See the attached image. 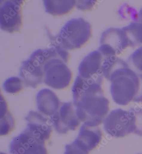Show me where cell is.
Segmentation results:
<instances>
[{
	"instance_id": "22",
	"label": "cell",
	"mask_w": 142,
	"mask_h": 154,
	"mask_svg": "<svg viewBox=\"0 0 142 154\" xmlns=\"http://www.w3.org/2000/svg\"><path fill=\"white\" fill-rule=\"evenodd\" d=\"M65 154H88L73 142L70 144H68L65 146Z\"/></svg>"
},
{
	"instance_id": "16",
	"label": "cell",
	"mask_w": 142,
	"mask_h": 154,
	"mask_svg": "<svg viewBox=\"0 0 142 154\" xmlns=\"http://www.w3.org/2000/svg\"><path fill=\"white\" fill-rule=\"evenodd\" d=\"M122 29L127 35L129 47L134 48L142 45V9L138 20L132 22Z\"/></svg>"
},
{
	"instance_id": "21",
	"label": "cell",
	"mask_w": 142,
	"mask_h": 154,
	"mask_svg": "<svg viewBox=\"0 0 142 154\" xmlns=\"http://www.w3.org/2000/svg\"><path fill=\"white\" fill-rule=\"evenodd\" d=\"M129 65H132L135 69L142 72V47L137 49L129 57Z\"/></svg>"
},
{
	"instance_id": "4",
	"label": "cell",
	"mask_w": 142,
	"mask_h": 154,
	"mask_svg": "<svg viewBox=\"0 0 142 154\" xmlns=\"http://www.w3.org/2000/svg\"><path fill=\"white\" fill-rule=\"evenodd\" d=\"M92 36L91 26L83 18L73 19L65 24L54 38L52 44L64 50L80 49Z\"/></svg>"
},
{
	"instance_id": "23",
	"label": "cell",
	"mask_w": 142,
	"mask_h": 154,
	"mask_svg": "<svg viewBox=\"0 0 142 154\" xmlns=\"http://www.w3.org/2000/svg\"><path fill=\"white\" fill-rule=\"evenodd\" d=\"M96 1H86V3L85 1H76V6L79 10L81 11H87L91 9Z\"/></svg>"
},
{
	"instance_id": "26",
	"label": "cell",
	"mask_w": 142,
	"mask_h": 154,
	"mask_svg": "<svg viewBox=\"0 0 142 154\" xmlns=\"http://www.w3.org/2000/svg\"></svg>"
},
{
	"instance_id": "10",
	"label": "cell",
	"mask_w": 142,
	"mask_h": 154,
	"mask_svg": "<svg viewBox=\"0 0 142 154\" xmlns=\"http://www.w3.org/2000/svg\"><path fill=\"white\" fill-rule=\"evenodd\" d=\"M103 59V56L98 50L90 53L79 65V76L86 80L102 84L103 75L102 67Z\"/></svg>"
},
{
	"instance_id": "14",
	"label": "cell",
	"mask_w": 142,
	"mask_h": 154,
	"mask_svg": "<svg viewBox=\"0 0 142 154\" xmlns=\"http://www.w3.org/2000/svg\"><path fill=\"white\" fill-rule=\"evenodd\" d=\"M36 103L41 113L51 117L59 110L60 106V101L57 95L48 88L42 89L38 92Z\"/></svg>"
},
{
	"instance_id": "20",
	"label": "cell",
	"mask_w": 142,
	"mask_h": 154,
	"mask_svg": "<svg viewBox=\"0 0 142 154\" xmlns=\"http://www.w3.org/2000/svg\"><path fill=\"white\" fill-rule=\"evenodd\" d=\"M133 119V133L142 137V109L139 107H133L129 111Z\"/></svg>"
},
{
	"instance_id": "2",
	"label": "cell",
	"mask_w": 142,
	"mask_h": 154,
	"mask_svg": "<svg viewBox=\"0 0 142 154\" xmlns=\"http://www.w3.org/2000/svg\"><path fill=\"white\" fill-rule=\"evenodd\" d=\"M30 58L42 67L44 82L46 85L58 90L69 86L72 74L67 65L69 58L67 50L52 45L48 49L36 50Z\"/></svg>"
},
{
	"instance_id": "9",
	"label": "cell",
	"mask_w": 142,
	"mask_h": 154,
	"mask_svg": "<svg viewBox=\"0 0 142 154\" xmlns=\"http://www.w3.org/2000/svg\"><path fill=\"white\" fill-rule=\"evenodd\" d=\"M45 143L36 138L25 129L13 139L10 146L11 154H48Z\"/></svg>"
},
{
	"instance_id": "15",
	"label": "cell",
	"mask_w": 142,
	"mask_h": 154,
	"mask_svg": "<svg viewBox=\"0 0 142 154\" xmlns=\"http://www.w3.org/2000/svg\"><path fill=\"white\" fill-rule=\"evenodd\" d=\"M45 12L54 16H62L69 13L76 6V1H43Z\"/></svg>"
},
{
	"instance_id": "17",
	"label": "cell",
	"mask_w": 142,
	"mask_h": 154,
	"mask_svg": "<svg viewBox=\"0 0 142 154\" xmlns=\"http://www.w3.org/2000/svg\"><path fill=\"white\" fill-rule=\"evenodd\" d=\"M127 66H129V64L117 56L113 55L104 57L102 67L103 75L109 80L115 72L120 68Z\"/></svg>"
},
{
	"instance_id": "11",
	"label": "cell",
	"mask_w": 142,
	"mask_h": 154,
	"mask_svg": "<svg viewBox=\"0 0 142 154\" xmlns=\"http://www.w3.org/2000/svg\"><path fill=\"white\" fill-rule=\"evenodd\" d=\"M25 120L28 123L26 129L36 138L44 143L49 139L52 131L51 119L37 112L31 111L26 117Z\"/></svg>"
},
{
	"instance_id": "24",
	"label": "cell",
	"mask_w": 142,
	"mask_h": 154,
	"mask_svg": "<svg viewBox=\"0 0 142 154\" xmlns=\"http://www.w3.org/2000/svg\"><path fill=\"white\" fill-rule=\"evenodd\" d=\"M138 75L140 79L141 86H140L139 91L137 96L134 99L133 101L134 102L139 103L142 102V74H139Z\"/></svg>"
},
{
	"instance_id": "6",
	"label": "cell",
	"mask_w": 142,
	"mask_h": 154,
	"mask_svg": "<svg viewBox=\"0 0 142 154\" xmlns=\"http://www.w3.org/2000/svg\"><path fill=\"white\" fill-rule=\"evenodd\" d=\"M106 132L115 137H123L133 133V119L129 112L117 109L111 111L103 122Z\"/></svg>"
},
{
	"instance_id": "12",
	"label": "cell",
	"mask_w": 142,
	"mask_h": 154,
	"mask_svg": "<svg viewBox=\"0 0 142 154\" xmlns=\"http://www.w3.org/2000/svg\"><path fill=\"white\" fill-rule=\"evenodd\" d=\"M19 76L27 87L36 88L44 81L42 67L33 59H28L22 63Z\"/></svg>"
},
{
	"instance_id": "25",
	"label": "cell",
	"mask_w": 142,
	"mask_h": 154,
	"mask_svg": "<svg viewBox=\"0 0 142 154\" xmlns=\"http://www.w3.org/2000/svg\"><path fill=\"white\" fill-rule=\"evenodd\" d=\"M1 154H6L1 153Z\"/></svg>"
},
{
	"instance_id": "3",
	"label": "cell",
	"mask_w": 142,
	"mask_h": 154,
	"mask_svg": "<svg viewBox=\"0 0 142 154\" xmlns=\"http://www.w3.org/2000/svg\"><path fill=\"white\" fill-rule=\"evenodd\" d=\"M111 82V93L116 103L126 106L138 95L141 82L138 75L129 66L116 71L109 79Z\"/></svg>"
},
{
	"instance_id": "1",
	"label": "cell",
	"mask_w": 142,
	"mask_h": 154,
	"mask_svg": "<svg viewBox=\"0 0 142 154\" xmlns=\"http://www.w3.org/2000/svg\"><path fill=\"white\" fill-rule=\"evenodd\" d=\"M102 84L78 76L72 88L74 104L81 122L98 126L109 110V101L104 95Z\"/></svg>"
},
{
	"instance_id": "18",
	"label": "cell",
	"mask_w": 142,
	"mask_h": 154,
	"mask_svg": "<svg viewBox=\"0 0 142 154\" xmlns=\"http://www.w3.org/2000/svg\"><path fill=\"white\" fill-rule=\"evenodd\" d=\"M1 136L6 135L10 132L15 126V120L11 114L7 109V104L4 99L1 100Z\"/></svg>"
},
{
	"instance_id": "7",
	"label": "cell",
	"mask_w": 142,
	"mask_h": 154,
	"mask_svg": "<svg viewBox=\"0 0 142 154\" xmlns=\"http://www.w3.org/2000/svg\"><path fill=\"white\" fill-rule=\"evenodd\" d=\"M100 44L98 51L104 57L117 56L129 47L126 32L122 29L116 28H110L103 32Z\"/></svg>"
},
{
	"instance_id": "8",
	"label": "cell",
	"mask_w": 142,
	"mask_h": 154,
	"mask_svg": "<svg viewBox=\"0 0 142 154\" xmlns=\"http://www.w3.org/2000/svg\"><path fill=\"white\" fill-rule=\"evenodd\" d=\"M51 119L56 131L59 134L76 130L81 122L77 115L75 106L71 102L63 103L60 109L51 117Z\"/></svg>"
},
{
	"instance_id": "5",
	"label": "cell",
	"mask_w": 142,
	"mask_h": 154,
	"mask_svg": "<svg viewBox=\"0 0 142 154\" xmlns=\"http://www.w3.org/2000/svg\"><path fill=\"white\" fill-rule=\"evenodd\" d=\"M24 1H1L0 26L3 31L11 34L20 31L23 25Z\"/></svg>"
},
{
	"instance_id": "13",
	"label": "cell",
	"mask_w": 142,
	"mask_h": 154,
	"mask_svg": "<svg viewBox=\"0 0 142 154\" xmlns=\"http://www.w3.org/2000/svg\"><path fill=\"white\" fill-rule=\"evenodd\" d=\"M102 136L103 133L98 127L91 126L84 124L80 129L78 136L74 142L88 154L98 145Z\"/></svg>"
},
{
	"instance_id": "19",
	"label": "cell",
	"mask_w": 142,
	"mask_h": 154,
	"mask_svg": "<svg viewBox=\"0 0 142 154\" xmlns=\"http://www.w3.org/2000/svg\"><path fill=\"white\" fill-rule=\"evenodd\" d=\"M23 81L18 77H11L4 82L3 87L7 93L16 94L20 92L23 88Z\"/></svg>"
}]
</instances>
